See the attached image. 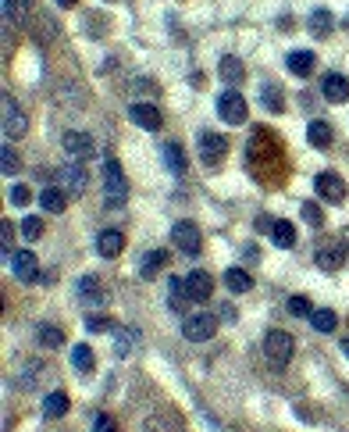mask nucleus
Wrapping results in <instances>:
<instances>
[{"instance_id": "nucleus-1", "label": "nucleus", "mask_w": 349, "mask_h": 432, "mask_svg": "<svg viewBox=\"0 0 349 432\" xmlns=\"http://www.w3.org/2000/svg\"><path fill=\"white\" fill-rule=\"evenodd\" d=\"M104 189H107V204L111 207H122L125 196H129V179L118 164V157H104Z\"/></svg>"}, {"instance_id": "nucleus-2", "label": "nucleus", "mask_w": 349, "mask_h": 432, "mask_svg": "<svg viewBox=\"0 0 349 432\" xmlns=\"http://www.w3.org/2000/svg\"><path fill=\"white\" fill-rule=\"evenodd\" d=\"M292 350H296V343H292V336H289L285 329H271V332L264 336V357H267L274 368H285V364L292 361Z\"/></svg>"}, {"instance_id": "nucleus-3", "label": "nucleus", "mask_w": 349, "mask_h": 432, "mask_svg": "<svg viewBox=\"0 0 349 432\" xmlns=\"http://www.w3.org/2000/svg\"><path fill=\"white\" fill-rule=\"evenodd\" d=\"M54 186H61L68 196H79V193L90 186V175H86L82 161H68V164H61V168L54 172Z\"/></svg>"}, {"instance_id": "nucleus-4", "label": "nucleus", "mask_w": 349, "mask_h": 432, "mask_svg": "<svg viewBox=\"0 0 349 432\" xmlns=\"http://www.w3.org/2000/svg\"><path fill=\"white\" fill-rule=\"evenodd\" d=\"M218 115H221V122H228V125H242L246 115H249L246 97L235 93V90H225V93L218 97Z\"/></svg>"}, {"instance_id": "nucleus-5", "label": "nucleus", "mask_w": 349, "mask_h": 432, "mask_svg": "<svg viewBox=\"0 0 349 432\" xmlns=\"http://www.w3.org/2000/svg\"><path fill=\"white\" fill-rule=\"evenodd\" d=\"M61 147H65V154L72 157V161H93L97 157V143H93V136L90 132H65L61 136Z\"/></svg>"}, {"instance_id": "nucleus-6", "label": "nucleus", "mask_w": 349, "mask_h": 432, "mask_svg": "<svg viewBox=\"0 0 349 432\" xmlns=\"http://www.w3.org/2000/svg\"><path fill=\"white\" fill-rule=\"evenodd\" d=\"M171 243H175L186 258H196V254L203 251V233H200L193 222H178V226L171 229Z\"/></svg>"}, {"instance_id": "nucleus-7", "label": "nucleus", "mask_w": 349, "mask_h": 432, "mask_svg": "<svg viewBox=\"0 0 349 432\" xmlns=\"http://www.w3.org/2000/svg\"><path fill=\"white\" fill-rule=\"evenodd\" d=\"M218 332V318L214 315H189L186 322H182V336L189 339V343H207L210 336Z\"/></svg>"}, {"instance_id": "nucleus-8", "label": "nucleus", "mask_w": 349, "mask_h": 432, "mask_svg": "<svg viewBox=\"0 0 349 432\" xmlns=\"http://www.w3.org/2000/svg\"><path fill=\"white\" fill-rule=\"evenodd\" d=\"M313 261H317L321 272H338V268L349 261V243H345V240H338V243H321L317 254H313Z\"/></svg>"}, {"instance_id": "nucleus-9", "label": "nucleus", "mask_w": 349, "mask_h": 432, "mask_svg": "<svg viewBox=\"0 0 349 432\" xmlns=\"http://www.w3.org/2000/svg\"><path fill=\"white\" fill-rule=\"evenodd\" d=\"M75 297H79L82 304H90V307H104V304L111 300L107 286H104L97 275H82V279L75 283Z\"/></svg>"}, {"instance_id": "nucleus-10", "label": "nucleus", "mask_w": 349, "mask_h": 432, "mask_svg": "<svg viewBox=\"0 0 349 432\" xmlns=\"http://www.w3.org/2000/svg\"><path fill=\"white\" fill-rule=\"evenodd\" d=\"M225 150H228V139H225L221 132H210V129L200 132V161H203L207 168H214V164L225 157Z\"/></svg>"}, {"instance_id": "nucleus-11", "label": "nucleus", "mask_w": 349, "mask_h": 432, "mask_svg": "<svg viewBox=\"0 0 349 432\" xmlns=\"http://www.w3.org/2000/svg\"><path fill=\"white\" fill-rule=\"evenodd\" d=\"M313 189H317V196H321L324 204H342V200H345V182H342V175H335V172H321V175L313 179Z\"/></svg>"}, {"instance_id": "nucleus-12", "label": "nucleus", "mask_w": 349, "mask_h": 432, "mask_svg": "<svg viewBox=\"0 0 349 432\" xmlns=\"http://www.w3.org/2000/svg\"><path fill=\"white\" fill-rule=\"evenodd\" d=\"M129 118H132L139 129H146V132H157V129H161V107H157V104L132 100V104H129Z\"/></svg>"}, {"instance_id": "nucleus-13", "label": "nucleus", "mask_w": 349, "mask_h": 432, "mask_svg": "<svg viewBox=\"0 0 349 432\" xmlns=\"http://www.w3.org/2000/svg\"><path fill=\"white\" fill-rule=\"evenodd\" d=\"M26 129H29V118L15 107V100L4 93V136L8 139H18V136H26Z\"/></svg>"}, {"instance_id": "nucleus-14", "label": "nucleus", "mask_w": 349, "mask_h": 432, "mask_svg": "<svg viewBox=\"0 0 349 432\" xmlns=\"http://www.w3.org/2000/svg\"><path fill=\"white\" fill-rule=\"evenodd\" d=\"M11 272L18 275V283H36L40 279V261L33 251H18L11 254Z\"/></svg>"}, {"instance_id": "nucleus-15", "label": "nucleus", "mask_w": 349, "mask_h": 432, "mask_svg": "<svg viewBox=\"0 0 349 432\" xmlns=\"http://www.w3.org/2000/svg\"><path fill=\"white\" fill-rule=\"evenodd\" d=\"M321 93H324L328 104H345L349 100V79L342 72H328L324 83H321Z\"/></svg>"}, {"instance_id": "nucleus-16", "label": "nucleus", "mask_w": 349, "mask_h": 432, "mask_svg": "<svg viewBox=\"0 0 349 432\" xmlns=\"http://www.w3.org/2000/svg\"><path fill=\"white\" fill-rule=\"evenodd\" d=\"M186 293H189L196 304H203V300H210V293H214V279H210L203 268H196V272L186 275Z\"/></svg>"}, {"instance_id": "nucleus-17", "label": "nucleus", "mask_w": 349, "mask_h": 432, "mask_svg": "<svg viewBox=\"0 0 349 432\" xmlns=\"http://www.w3.org/2000/svg\"><path fill=\"white\" fill-rule=\"evenodd\" d=\"M122 251H125V233L104 229V233L97 236V254H100V258H118Z\"/></svg>"}, {"instance_id": "nucleus-18", "label": "nucleus", "mask_w": 349, "mask_h": 432, "mask_svg": "<svg viewBox=\"0 0 349 432\" xmlns=\"http://www.w3.org/2000/svg\"><path fill=\"white\" fill-rule=\"evenodd\" d=\"M40 204H43L47 214H61L68 207V193L61 186H47V189H40Z\"/></svg>"}, {"instance_id": "nucleus-19", "label": "nucleus", "mask_w": 349, "mask_h": 432, "mask_svg": "<svg viewBox=\"0 0 349 432\" xmlns=\"http://www.w3.org/2000/svg\"><path fill=\"white\" fill-rule=\"evenodd\" d=\"M285 65H289L292 75H310L313 65H317V58H313V51H292V54L285 58Z\"/></svg>"}, {"instance_id": "nucleus-20", "label": "nucleus", "mask_w": 349, "mask_h": 432, "mask_svg": "<svg viewBox=\"0 0 349 432\" xmlns=\"http://www.w3.org/2000/svg\"><path fill=\"white\" fill-rule=\"evenodd\" d=\"M306 139H310V147L328 150V147H331V125H328V122H321V118H313V122L306 125Z\"/></svg>"}, {"instance_id": "nucleus-21", "label": "nucleus", "mask_w": 349, "mask_h": 432, "mask_svg": "<svg viewBox=\"0 0 349 432\" xmlns=\"http://www.w3.org/2000/svg\"><path fill=\"white\" fill-rule=\"evenodd\" d=\"M331 11H324V8H317L310 19H306V29H310V36H317V40H324V36H331Z\"/></svg>"}, {"instance_id": "nucleus-22", "label": "nucleus", "mask_w": 349, "mask_h": 432, "mask_svg": "<svg viewBox=\"0 0 349 432\" xmlns=\"http://www.w3.org/2000/svg\"><path fill=\"white\" fill-rule=\"evenodd\" d=\"M164 265H168V251H150V254L143 258V265H139V275L154 283V279L161 275V268H164Z\"/></svg>"}, {"instance_id": "nucleus-23", "label": "nucleus", "mask_w": 349, "mask_h": 432, "mask_svg": "<svg viewBox=\"0 0 349 432\" xmlns=\"http://www.w3.org/2000/svg\"><path fill=\"white\" fill-rule=\"evenodd\" d=\"M189 293H186V279H168V307L171 311H186L189 307Z\"/></svg>"}, {"instance_id": "nucleus-24", "label": "nucleus", "mask_w": 349, "mask_h": 432, "mask_svg": "<svg viewBox=\"0 0 349 432\" xmlns=\"http://www.w3.org/2000/svg\"><path fill=\"white\" fill-rule=\"evenodd\" d=\"M218 75H221L225 83H239V79H246V65H242L239 58L225 54V58H221V65H218Z\"/></svg>"}, {"instance_id": "nucleus-25", "label": "nucleus", "mask_w": 349, "mask_h": 432, "mask_svg": "<svg viewBox=\"0 0 349 432\" xmlns=\"http://www.w3.org/2000/svg\"><path fill=\"white\" fill-rule=\"evenodd\" d=\"M260 100H264V107H267L271 115H281V111H285V93H281L274 83H264V86H260Z\"/></svg>"}, {"instance_id": "nucleus-26", "label": "nucleus", "mask_w": 349, "mask_h": 432, "mask_svg": "<svg viewBox=\"0 0 349 432\" xmlns=\"http://www.w3.org/2000/svg\"><path fill=\"white\" fill-rule=\"evenodd\" d=\"M267 236H271V243H274V247H281V251L296 247V229H292V222H274Z\"/></svg>"}, {"instance_id": "nucleus-27", "label": "nucleus", "mask_w": 349, "mask_h": 432, "mask_svg": "<svg viewBox=\"0 0 349 432\" xmlns=\"http://www.w3.org/2000/svg\"><path fill=\"white\" fill-rule=\"evenodd\" d=\"M143 432H182V421L175 414H150Z\"/></svg>"}, {"instance_id": "nucleus-28", "label": "nucleus", "mask_w": 349, "mask_h": 432, "mask_svg": "<svg viewBox=\"0 0 349 432\" xmlns=\"http://www.w3.org/2000/svg\"><path fill=\"white\" fill-rule=\"evenodd\" d=\"M225 286H228L232 293H246V290L253 286V275H249L246 268H228V272H225Z\"/></svg>"}, {"instance_id": "nucleus-29", "label": "nucleus", "mask_w": 349, "mask_h": 432, "mask_svg": "<svg viewBox=\"0 0 349 432\" xmlns=\"http://www.w3.org/2000/svg\"><path fill=\"white\" fill-rule=\"evenodd\" d=\"M72 368L82 372V375H90V372H93V347L75 343V347H72Z\"/></svg>"}, {"instance_id": "nucleus-30", "label": "nucleus", "mask_w": 349, "mask_h": 432, "mask_svg": "<svg viewBox=\"0 0 349 432\" xmlns=\"http://www.w3.org/2000/svg\"><path fill=\"white\" fill-rule=\"evenodd\" d=\"M43 414H47V418H65V414H68V396H65L61 389L47 393V400H43Z\"/></svg>"}, {"instance_id": "nucleus-31", "label": "nucleus", "mask_w": 349, "mask_h": 432, "mask_svg": "<svg viewBox=\"0 0 349 432\" xmlns=\"http://www.w3.org/2000/svg\"><path fill=\"white\" fill-rule=\"evenodd\" d=\"M161 154H164V164H168L175 175H182V172H186V154H182V147H178V143H164V150H161Z\"/></svg>"}, {"instance_id": "nucleus-32", "label": "nucleus", "mask_w": 349, "mask_h": 432, "mask_svg": "<svg viewBox=\"0 0 349 432\" xmlns=\"http://www.w3.org/2000/svg\"><path fill=\"white\" fill-rule=\"evenodd\" d=\"M310 322H313V329H317V332H324V336H331V332H335V325H338L335 311H328V307H317V311L310 315Z\"/></svg>"}, {"instance_id": "nucleus-33", "label": "nucleus", "mask_w": 349, "mask_h": 432, "mask_svg": "<svg viewBox=\"0 0 349 432\" xmlns=\"http://www.w3.org/2000/svg\"><path fill=\"white\" fill-rule=\"evenodd\" d=\"M36 339H40V347L58 350V347L65 343V332H61L58 325H40V329H36Z\"/></svg>"}, {"instance_id": "nucleus-34", "label": "nucleus", "mask_w": 349, "mask_h": 432, "mask_svg": "<svg viewBox=\"0 0 349 432\" xmlns=\"http://www.w3.org/2000/svg\"><path fill=\"white\" fill-rule=\"evenodd\" d=\"M33 11V0H4V19L8 22H22Z\"/></svg>"}, {"instance_id": "nucleus-35", "label": "nucleus", "mask_w": 349, "mask_h": 432, "mask_svg": "<svg viewBox=\"0 0 349 432\" xmlns=\"http://www.w3.org/2000/svg\"><path fill=\"white\" fill-rule=\"evenodd\" d=\"M22 236H26L29 243H36V240L43 236V218H36V214H26V218H22Z\"/></svg>"}, {"instance_id": "nucleus-36", "label": "nucleus", "mask_w": 349, "mask_h": 432, "mask_svg": "<svg viewBox=\"0 0 349 432\" xmlns=\"http://www.w3.org/2000/svg\"><path fill=\"white\" fill-rule=\"evenodd\" d=\"M299 214H303V222L313 226V229H321V222H324V214H321V207H317L313 200H306V204L299 207Z\"/></svg>"}, {"instance_id": "nucleus-37", "label": "nucleus", "mask_w": 349, "mask_h": 432, "mask_svg": "<svg viewBox=\"0 0 349 432\" xmlns=\"http://www.w3.org/2000/svg\"><path fill=\"white\" fill-rule=\"evenodd\" d=\"M18 164H22V161H18L15 147H11V143H4V150H0V168H4L8 175H15V172H18Z\"/></svg>"}, {"instance_id": "nucleus-38", "label": "nucleus", "mask_w": 349, "mask_h": 432, "mask_svg": "<svg viewBox=\"0 0 349 432\" xmlns=\"http://www.w3.org/2000/svg\"><path fill=\"white\" fill-rule=\"evenodd\" d=\"M289 315L303 318V315H313V307H310V300L303 293H296V297H289Z\"/></svg>"}, {"instance_id": "nucleus-39", "label": "nucleus", "mask_w": 349, "mask_h": 432, "mask_svg": "<svg viewBox=\"0 0 349 432\" xmlns=\"http://www.w3.org/2000/svg\"><path fill=\"white\" fill-rule=\"evenodd\" d=\"M86 329H90V332H111L114 322H111L107 315H90V318H86Z\"/></svg>"}, {"instance_id": "nucleus-40", "label": "nucleus", "mask_w": 349, "mask_h": 432, "mask_svg": "<svg viewBox=\"0 0 349 432\" xmlns=\"http://www.w3.org/2000/svg\"><path fill=\"white\" fill-rule=\"evenodd\" d=\"M29 196H33V193H29V186H22V182H15V186L8 189V200H11V204H18V207H26V204H29Z\"/></svg>"}, {"instance_id": "nucleus-41", "label": "nucleus", "mask_w": 349, "mask_h": 432, "mask_svg": "<svg viewBox=\"0 0 349 432\" xmlns=\"http://www.w3.org/2000/svg\"><path fill=\"white\" fill-rule=\"evenodd\" d=\"M93 432H118V425H114L111 414H97L93 418Z\"/></svg>"}, {"instance_id": "nucleus-42", "label": "nucleus", "mask_w": 349, "mask_h": 432, "mask_svg": "<svg viewBox=\"0 0 349 432\" xmlns=\"http://www.w3.org/2000/svg\"><path fill=\"white\" fill-rule=\"evenodd\" d=\"M0 243H4V251H11V247H15V233H11V222H8V218L0 222Z\"/></svg>"}, {"instance_id": "nucleus-43", "label": "nucleus", "mask_w": 349, "mask_h": 432, "mask_svg": "<svg viewBox=\"0 0 349 432\" xmlns=\"http://www.w3.org/2000/svg\"><path fill=\"white\" fill-rule=\"evenodd\" d=\"M79 0H58V8H75Z\"/></svg>"}, {"instance_id": "nucleus-44", "label": "nucleus", "mask_w": 349, "mask_h": 432, "mask_svg": "<svg viewBox=\"0 0 349 432\" xmlns=\"http://www.w3.org/2000/svg\"><path fill=\"white\" fill-rule=\"evenodd\" d=\"M342 354H345V357H349V339H342Z\"/></svg>"}, {"instance_id": "nucleus-45", "label": "nucleus", "mask_w": 349, "mask_h": 432, "mask_svg": "<svg viewBox=\"0 0 349 432\" xmlns=\"http://www.w3.org/2000/svg\"><path fill=\"white\" fill-rule=\"evenodd\" d=\"M107 4H114V0H107Z\"/></svg>"}, {"instance_id": "nucleus-46", "label": "nucleus", "mask_w": 349, "mask_h": 432, "mask_svg": "<svg viewBox=\"0 0 349 432\" xmlns=\"http://www.w3.org/2000/svg\"><path fill=\"white\" fill-rule=\"evenodd\" d=\"M345 26H349V22H345Z\"/></svg>"}]
</instances>
